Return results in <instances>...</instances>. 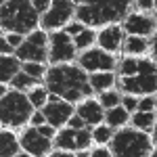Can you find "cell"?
Listing matches in <instances>:
<instances>
[{"label":"cell","instance_id":"cell-1","mask_svg":"<svg viewBox=\"0 0 157 157\" xmlns=\"http://www.w3.org/2000/svg\"><path fill=\"white\" fill-rule=\"evenodd\" d=\"M46 88L67 103H80L92 94L90 78L78 65H52L46 71Z\"/></svg>","mask_w":157,"mask_h":157},{"label":"cell","instance_id":"cell-2","mask_svg":"<svg viewBox=\"0 0 157 157\" xmlns=\"http://www.w3.org/2000/svg\"><path fill=\"white\" fill-rule=\"evenodd\" d=\"M2 29L6 34H32L36 32L40 21V13L36 11L34 2L29 0H9L2 4Z\"/></svg>","mask_w":157,"mask_h":157},{"label":"cell","instance_id":"cell-3","mask_svg":"<svg viewBox=\"0 0 157 157\" xmlns=\"http://www.w3.org/2000/svg\"><path fill=\"white\" fill-rule=\"evenodd\" d=\"M128 2L124 0H109V2H82L78 4V19L80 23H88L90 27L105 23H115L121 21L124 15L128 13Z\"/></svg>","mask_w":157,"mask_h":157},{"label":"cell","instance_id":"cell-4","mask_svg":"<svg viewBox=\"0 0 157 157\" xmlns=\"http://www.w3.org/2000/svg\"><path fill=\"white\" fill-rule=\"evenodd\" d=\"M153 151V140L145 130L120 128L111 138L113 157H149Z\"/></svg>","mask_w":157,"mask_h":157},{"label":"cell","instance_id":"cell-5","mask_svg":"<svg viewBox=\"0 0 157 157\" xmlns=\"http://www.w3.org/2000/svg\"><path fill=\"white\" fill-rule=\"evenodd\" d=\"M0 117L4 126H23L25 121L34 117V105L29 97H25L21 90H11L2 94V105H0Z\"/></svg>","mask_w":157,"mask_h":157},{"label":"cell","instance_id":"cell-6","mask_svg":"<svg viewBox=\"0 0 157 157\" xmlns=\"http://www.w3.org/2000/svg\"><path fill=\"white\" fill-rule=\"evenodd\" d=\"M121 90L128 94H153L157 90V65L151 59L138 61V71L130 78H121Z\"/></svg>","mask_w":157,"mask_h":157},{"label":"cell","instance_id":"cell-7","mask_svg":"<svg viewBox=\"0 0 157 157\" xmlns=\"http://www.w3.org/2000/svg\"><path fill=\"white\" fill-rule=\"evenodd\" d=\"M48 50L50 46L46 32L36 29L25 38L23 46L17 48V57H19V61H25V63H44L48 59Z\"/></svg>","mask_w":157,"mask_h":157},{"label":"cell","instance_id":"cell-8","mask_svg":"<svg viewBox=\"0 0 157 157\" xmlns=\"http://www.w3.org/2000/svg\"><path fill=\"white\" fill-rule=\"evenodd\" d=\"M75 57V42L71 36L65 32H55L50 38V50H48V61L52 65H65Z\"/></svg>","mask_w":157,"mask_h":157},{"label":"cell","instance_id":"cell-9","mask_svg":"<svg viewBox=\"0 0 157 157\" xmlns=\"http://www.w3.org/2000/svg\"><path fill=\"white\" fill-rule=\"evenodd\" d=\"M75 11H78V4L75 2H71V0H57V2H52L50 11L42 17V25L46 29L59 32L61 25L69 23V19L73 17Z\"/></svg>","mask_w":157,"mask_h":157},{"label":"cell","instance_id":"cell-10","mask_svg":"<svg viewBox=\"0 0 157 157\" xmlns=\"http://www.w3.org/2000/svg\"><path fill=\"white\" fill-rule=\"evenodd\" d=\"M80 67H82L84 71H92V73L113 71V67H115V57L109 55V52H105L103 48H90L80 57Z\"/></svg>","mask_w":157,"mask_h":157},{"label":"cell","instance_id":"cell-11","mask_svg":"<svg viewBox=\"0 0 157 157\" xmlns=\"http://www.w3.org/2000/svg\"><path fill=\"white\" fill-rule=\"evenodd\" d=\"M92 143V134L90 130H73V128H67V130H63L59 132L57 136V147L63 149V151H84L88 149Z\"/></svg>","mask_w":157,"mask_h":157},{"label":"cell","instance_id":"cell-12","mask_svg":"<svg viewBox=\"0 0 157 157\" xmlns=\"http://www.w3.org/2000/svg\"><path fill=\"white\" fill-rule=\"evenodd\" d=\"M21 145L23 149L29 153V155L34 157H44L50 153V149H52V140L46 138V136H42L38 128H27L21 136Z\"/></svg>","mask_w":157,"mask_h":157},{"label":"cell","instance_id":"cell-13","mask_svg":"<svg viewBox=\"0 0 157 157\" xmlns=\"http://www.w3.org/2000/svg\"><path fill=\"white\" fill-rule=\"evenodd\" d=\"M46 115V124L52 128H59L63 124H69V120L73 117V105L67 101H59V103H48L42 109Z\"/></svg>","mask_w":157,"mask_h":157},{"label":"cell","instance_id":"cell-14","mask_svg":"<svg viewBox=\"0 0 157 157\" xmlns=\"http://www.w3.org/2000/svg\"><path fill=\"white\" fill-rule=\"evenodd\" d=\"M124 29L130 34V36H138V38H147L155 32V21L147 15L140 13H132L128 15V19L124 21Z\"/></svg>","mask_w":157,"mask_h":157},{"label":"cell","instance_id":"cell-15","mask_svg":"<svg viewBox=\"0 0 157 157\" xmlns=\"http://www.w3.org/2000/svg\"><path fill=\"white\" fill-rule=\"evenodd\" d=\"M97 40H98V44H101V48L111 55V52H115V50L121 46L124 29H121L120 25H107V27L97 36Z\"/></svg>","mask_w":157,"mask_h":157},{"label":"cell","instance_id":"cell-16","mask_svg":"<svg viewBox=\"0 0 157 157\" xmlns=\"http://www.w3.org/2000/svg\"><path fill=\"white\" fill-rule=\"evenodd\" d=\"M78 115L86 121V124H101L105 120V111H103V105L98 101H92V98H86L84 103L78 107Z\"/></svg>","mask_w":157,"mask_h":157},{"label":"cell","instance_id":"cell-17","mask_svg":"<svg viewBox=\"0 0 157 157\" xmlns=\"http://www.w3.org/2000/svg\"><path fill=\"white\" fill-rule=\"evenodd\" d=\"M17 151H19L17 136L13 132L2 130V134H0V157H17Z\"/></svg>","mask_w":157,"mask_h":157},{"label":"cell","instance_id":"cell-18","mask_svg":"<svg viewBox=\"0 0 157 157\" xmlns=\"http://www.w3.org/2000/svg\"><path fill=\"white\" fill-rule=\"evenodd\" d=\"M115 84V75L111 71H101V73H92L90 75V86L92 90H98V92H109Z\"/></svg>","mask_w":157,"mask_h":157},{"label":"cell","instance_id":"cell-19","mask_svg":"<svg viewBox=\"0 0 157 157\" xmlns=\"http://www.w3.org/2000/svg\"><path fill=\"white\" fill-rule=\"evenodd\" d=\"M128 120H130V111L120 107V105L107 111V124L113 126V128H124V126L128 124Z\"/></svg>","mask_w":157,"mask_h":157},{"label":"cell","instance_id":"cell-20","mask_svg":"<svg viewBox=\"0 0 157 157\" xmlns=\"http://www.w3.org/2000/svg\"><path fill=\"white\" fill-rule=\"evenodd\" d=\"M17 73H21L19 71V59L11 57V55L2 57V82H13Z\"/></svg>","mask_w":157,"mask_h":157},{"label":"cell","instance_id":"cell-21","mask_svg":"<svg viewBox=\"0 0 157 157\" xmlns=\"http://www.w3.org/2000/svg\"><path fill=\"white\" fill-rule=\"evenodd\" d=\"M147 40L138 36H128L126 38V44H124V52L126 55H143L147 52Z\"/></svg>","mask_w":157,"mask_h":157},{"label":"cell","instance_id":"cell-22","mask_svg":"<svg viewBox=\"0 0 157 157\" xmlns=\"http://www.w3.org/2000/svg\"><path fill=\"white\" fill-rule=\"evenodd\" d=\"M15 90H25V88H38V80L27 75V73H17L15 80H13Z\"/></svg>","mask_w":157,"mask_h":157},{"label":"cell","instance_id":"cell-23","mask_svg":"<svg viewBox=\"0 0 157 157\" xmlns=\"http://www.w3.org/2000/svg\"><path fill=\"white\" fill-rule=\"evenodd\" d=\"M132 124L136 126V130H149L153 124H155V115L153 113H136L132 117Z\"/></svg>","mask_w":157,"mask_h":157},{"label":"cell","instance_id":"cell-24","mask_svg":"<svg viewBox=\"0 0 157 157\" xmlns=\"http://www.w3.org/2000/svg\"><path fill=\"white\" fill-rule=\"evenodd\" d=\"M29 101H32V105H34V107H46V105H48V92H46V90H44V88H40V86H38V88H34V90H32V92H29Z\"/></svg>","mask_w":157,"mask_h":157},{"label":"cell","instance_id":"cell-25","mask_svg":"<svg viewBox=\"0 0 157 157\" xmlns=\"http://www.w3.org/2000/svg\"><path fill=\"white\" fill-rule=\"evenodd\" d=\"M111 138H113V134H111V128H109V126H97V128L92 130V140L98 143V145L107 143Z\"/></svg>","mask_w":157,"mask_h":157},{"label":"cell","instance_id":"cell-26","mask_svg":"<svg viewBox=\"0 0 157 157\" xmlns=\"http://www.w3.org/2000/svg\"><path fill=\"white\" fill-rule=\"evenodd\" d=\"M120 71H121V78L134 75V73L138 71V59H124L120 65Z\"/></svg>","mask_w":157,"mask_h":157},{"label":"cell","instance_id":"cell-27","mask_svg":"<svg viewBox=\"0 0 157 157\" xmlns=\"http://www.w3.org/2000/svg\"><path fill=\"white\" fill-rule=\"evenodd\" d=\"M94 40H97L94 32H92V29H84L80 36L75 38V48H88V46H90Z\"/></svg>","mask_w":157,"mask_h":157},{"label":"cell","instance_id":"cell-28","mask_svg":"<svg viewBox=\"0 0 157 157\" xmlns=\"http://www.w3.org/2000/svg\"><path fill=\"white\" fill-rule=\"evenodd\" d=\"M23 73H27V75H32V78L40 80L42 75H46V69H44L42 63H25V65H23Z\"/></svg>","mask_w":157,"mask_h":157},{"label":"cell","instance_id":"cell-29","mask_svg":"<svg viewBox=\"0 0 157 157\" xmlns=\"http://www.w3.org/2000/svg\"><path fill=\"white\" fill-rule=\"evenodd\" d=\"M120 94H117V92H113V90H109V92H103V97H101V101H98V103H101V105H103V107H109V109H113V107H117V105H120Z\"/></svg>","mask_w":157,"mask_h":157},{"label":"cell","instance_id":"cell-30","mask_svg":"<svg viewBox=\"0 0 157 157\" xmlns=\"http://www.w3.org/2000/svg\"><path fill=\"white\" fill-rule=\"evenodd\" d=\"M157 107V101L153 97H145L138 101V111L140 113H153V109Z\"/></svg>","mask_w":157,"mask_h":157},{"label":"cell","instance_id":"cell-31","mask_svg":"<svg viewBox=\"0 0 157 157\" xmlns=\"http://www.w3.org/2000/svg\"><path fill=\"white\" fill-rule=\"evenodd\" d=\"M6 42H9V44H11L13 48H21V46H23V36H21V34H6Z\"/></svg>","mask_w":157,"mask_h":157},{"label":"cell","instance_id":"cell-32","mask_svg":"<svg viewBox=\"0 0 157 157\" xmlns=\"http://www.w3.org/2000/svg\"><path fill=\"white\" fill-rule=\"evenodd\" d=\"M82 32H84V25H82V23H69V25H67V29H65L67 36H75V38L80 36Z\"/></svg>","mask_w":157,"mask_h":157},{"label":"cell","instance_id":"cell-33","mask_svg":"<svg viewBox=\"0 0 157 157\" xmlns=\"http://www.w3.org/2000/svg\"><path fill=\"white\" fill-rule=\"evenodd\" d=\"M124 109H128V111H134V109H138V98L132 97V94L124 97Z\"/></svg>","mask_w":157,"mask_h":157},{"label":"cell","instance_id":"cell-34","mask_svg":"<svg viewBox=\"0 0 157 157\" xmlns=\"http://www.w3.org/2000/svg\"><path fill=\"white\" fill-rule=\"evenodd\" d=\"M86 121L80 117V115H73L71 120H69V128H73V130H84Z\"/></svg>","mask_w":157,"mask_h":157},{"label":"cell","instance_id":"cell-35","mask_svg":"<svg viewBox=\"0 0 157 157\" xmlns=\"http://www.w3.org/2000/svg\"><path fill=\"white\" fill-rule=\"evenodd\" d=\"M32 124L38 126V128H40L42 124H46V115H44V111H36V113H34V117H32Z\"/></svg>","mask_w":157,"mask_h":157},{"label":"cell","instance_id":"cell-36","mask_svg":"<svg viewBox=\"0 0 157 157\" xmlns=\"http://www.w3.org/2000/svg\"><path fill=\"white\" fill-rule=\"evenodd\" d=\"M90 157H113V153H111L109 149H105V147H101V149H94V151L90 153Z\"/></svg>","mask_w":157,"mask_h":157},{"label":"cell","instance_id":"cell-37","mask_svg":"<svg viewBox=\"0 0 157 157\" xmlns=\"http://www.w3.org/2000/svg\"><path fill=\"white\" fill-rule=\"evenodd\" d=\"M38 130H40V134H42V136H46V138H50V140H52V136H55V128H52V126H40Z\"/></svg>","mask_w":157,"mask_h":157},{"label":"cell","instance_id":"cell-38","mask_svg":"<svg viewBox=\"0 0 157 157\" xmlns=\"http://www.w3.org/2000/svg\"><path fill=\"white\" fill-rule=\"evenodd\" d=\"M0 50H2V57H6V55L13 50V46L6 42V38H2V40H0Z\"/></svg>","mask_w":157,"mask_h":157},{"label":"cell","instance_id":"cell-39","mask_svg":"<svg viewBox=\"0 0 157 157\" xmlns=\"http://www.w3.org/2000/svg\"><path fill=\"white\" fill-rule=\"evenodd\" d=\"M136 6H138V9H153V6H155V2H151V0H138V2H136Z\"/></svg>","mask_w":157,"mask_h":157},{"label":"cell","instance_id":"cell-40","mask_svg":"<svg viewBox=\"0 0 157 157\" xmlns=\"http://www.w3.org/2000/svg\"><path fill=\"white\" fill-rule=\"evenodd\" d=\"M50 157H78V155H73L71 151H57V153H52Z\"/></svg>","mask_w":157,"mask_h":157},{"label":"cell","instance_id":"cell-41","mask_svg":"<svg viewBox=\"0 0 157 157\" xmlns=\"http://www.w3.org/2000/svg\"><path fill=\"white\" fill-rule=\"evenodd\" d=\"M61 98L57 97V94H48V103H59Z\"/></svg>","mask_w":157,"mask_h":157},{"label":"cell","instance_id":"cell-42","mask_svg":"<svg viewBox=\"0 0 157 157\" xmlns=\"http://www.w3.org/2000/svg\"><path fill=\"white\" fill-rule=\"evenodd\" d=\"M78 157H90V153H86V149H84V151H80V153H78Z\"/></svg>","mask_w":157,"mask_h":157},{"label":"cell","instance_id":"cell-43","mask_svg":"<svg viewBox=\"0 0 157 157\" xmlns=\"http://www.w3.org/2000/svg\"><path fill=\"white\" fill-rule=\"evenodd\" d=\"M153 55H155V57H157V40H155V42H153Z\"/></svg>","mask_w":157,"mask_h":157},{"label":"cell","instance_id":"cell-44","mask_svg":"<svg viewBox=\"0 0 157 157\" xmlns=\"http://www.w3.org/2000/svg\"><path fill=\"white\" fill-rule=\"evenodd\" d=\"M17 157H34V155H29V153H21V155H17Z\"/></svg>","mask_w":157,"mask_h":157},{"label":"cell","instance_id":"cell-45","mask_svg":"<svg viewBox=\"0 0 157 157\" xmlns=\"http://www.w3.org/2000/svg\"><path fill=\"white\" fill-rule=\"evenodd\" d=\"M149 157H157V151H155V153H151V155H149Z\"/></svg>","mask_w":157,"mask_h":157},{"label":"cell","instance_id":"cell-46","mask_svg":"<svg viewBox=\"0 0 157 157\" xmlns=\"http://www.w3.org/2000/svg\"><path fill=\"white\" fill-rule=\"evenodd\" d=\"M155 134H157V126H155Z\"/></svg>","mask_w":157,"mask_h":157},{"label":"cell","instance_id":"cell-47","mask_svg":"<svg viewBox=\"0 0 157 157\" xmlns=\"http://www.w3.org/2000/svg\"><path fill=\"white\" fill-rule=\"evenodd\" d=\"M155 9H157V2H155Z\"/></svg>","mask_w":157,"mask_h":157}]
</instances>
